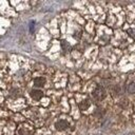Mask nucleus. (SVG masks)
Listing matches in <instances>:
<instances>
[{"mask_svg": "<svg viewBox=\"0 0 135 135\" xmlns=\"http://www.w3.org/2000/svg\"><path fill=\"white\" fill-rule=\"evenodd\" d=\"M93 96H94L97 100H102V99L105 97V91H104V89H103L102 86L98 85V86L94 90V92H93Z\"/></svg>", "mask_w": 135, "mask_h": 135, "instance_id": "f257e3e1", "label": "nucleus"}, {"mask_svg": "<svg viewBox=\"0 0 135 135\" xmlns=\"http://www.w3.org/2000/svg\"><path fill=\"white\" fill-rule=\"evenodd\" d=\"M55 127H56L57 130H59V131H63V130L68 129L69 123H68L65 120H59V121H57V122L55 123Z\"/></svg>", "mask_w": 135, "mask_h": 135, "instance_id": "f03ea898", "label": "nucleus"}, {"mask_svg": "<svg viewBox=\"0 0 135 135\" xmlns=\"http://www.w3.org/2000/svg\"><path fill=\"white\" fill-rule=\"evenodd\" d=\"M44 83H45V79H44L43 77H37V78L34 79V84H35L36 86H38V88L43 86Z\"/></svg>", "mask_w": 135, "mask_h": 135, "instance_id": "7ed1b4c3", "label": "nucleus"}, {"mask_svg": "<svg viewBox=\"0 0 135 135\" xmlns=\"http://www.w3.org/2000/svg\"><path fill=\"white\" fill-rule=\"evenodd\" d=\"M31 96L34 98V99H40L42 97V92L39 91V90H32L31 91Z\"/></svg>", "mask_w": 135, "mask_h": 135, "instance_id": "20e7f679", "label": "nucleus"}, {"mask_svg": "<svg viewBox=\"0 0 135 135\" xmlns=\"http://www.w3.org/2000/svg\"><path fill=\"white\" fill-rule=\"evenodd\" d=\"M89 107H90V102H89V100H83V101H81V102L79 103V108H80V110H82V111L86 110Z\"/></svg>", "mask_w": 135, "mask_h": 135, "instance_id": "39448f33", "label": "nucleus"}, {"mask_svg": "<svg viewBox=\"0 0 135 135\" xmlns=\"http://www.w3.org/2000/svg\"><path fill=\"white\" fill-rule=\"evenodd\" d=\"M61 46H62V49H63L64 51H69V50L71 49V45H70L65 40H62V41H61Z\"/></svg>", "mask_w": 135, "mask_h": 135, "instance_id": "423d86ee", "label": "nucleus"}, {"mask_svg": "<svg viewBox=\"0 0 135 135\" xmlns=\"http://www.w3.org/2000/svg\"><path fill=\"white\" fill-rule=\"evenodd\" d=\"M128 91L130 92V93H135V82H132V83H130L129 84V86H128Z\"/></svg>", "mask_w": 135, "mask_h": 135, "instance_id": "0eeeda50", "label": "nucleus"}, {"mask_svg": "<svg viewBox=\"0 0 135 135\" xmlns=\"http://www.w3.org/2000/svg\"><path fill=\"white\" fill-rule=\"evenodd\" d=\"M97 135H100V134H97Z\"/></svg>", "mask_w": 135, "mask_h": 135, "instance_id": "6e6552de", "label": "nucleus"}]
</instances>
